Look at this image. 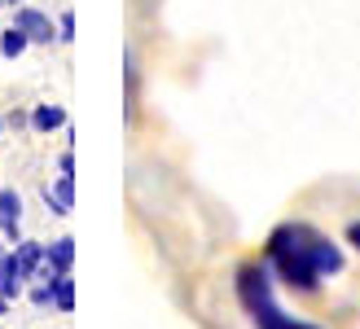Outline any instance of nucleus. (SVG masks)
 Returning a JSON list of instances; mask_svg holds the SVG:
<instances>
[{
	"label": "nucleus",
	"mask_w": 360,
	"mask_h": 329,
	"mask_svg": "<svg viewBox=\"0 0 360 329\" xmlns=\"http://www.w3.org/2000/svg\"><path fill=\"white\" fill-rule=\"evenodd\" d=\"M264 259L285 285L299 290V295H316L321 281L338 277L343 264H347L343 250H338L321 228L303 224V219H285V224H277L273 233H268Z\"/></svg>",
	"instance_id": "obj_1"
},
{
	"label": "nucleus",
	"mask_w": 360,
	"mask_h": 329,
	"mask_svg": "<svg viewBox=\"0 0 360 329\" xmlns=\"http://www.w3.org/2000/svg\"><path fill=\"white\" fill-rule=\"evenodd\" d=\"M238 303L246 307V316H250V325H255V329H321L312 321L290 316L277 303L273 277H268V264H259V259H250V264L238 268Z\"/></svg>",
	"instance_id": "obj_2"
},
{
	"label": "nucleus",
	"mask_w": 360,
	"mask_h": 329,
	"mask_svg": "<svg viewBox=\"0 0 360 329\" xmlns=\"http://www.w3.org/2000/svg\"><path fill=\"white\" fill-rule=\"evenodd\" d=\"M13 27H22L31 44H53V40H58V27H53V18L40 13V9H27V5L13 9Z\"/></svg>",
	"instance_id": "obj_3"
},
{
	"label": "nucleus",
	"mask_w": 360,
	"mask_h": 329,
	"mask_svg": "<svg viewBox=\"0 0 360 329\" xmlns=\"http://www.w3.org/2000/svg\"><path fill=\"white\" fill-rule=\"evenodd\" d=\"M0 233L13 246L22 242V198H18V189H0Z\"/></svg>",
	"instance_id": "obj_4"
},
{
	"label": "nucleus",
	"mask_w": 360,
	"mask_h": 329,
	"mask_svg": "<svg viewBox=\"0 0 360 329\" xmlns=\"http://www.w3.org/2000/svg\"><path fill=\"white\" fill-rule=\"evenodd\" d=\"M27 290V277H22V264H18V254L13 250H5L0 254V299H18Z\"/></svg>",
	"instance_id": "obj_5"
},
{
	"label": "nucleus",
	"mask_w": 360,
	"mask_h": 329,
	"mask_svg": "<svg viewBox=\"0 0 360 329\" xmlns=\"http://www.w3.org/2000/svg\"><path fill=\"white\" fill-rule=\"evenodd\" d=\"M44 207L53 215H70V207H75V176H58L53 185H44Z\"/></svg>",
	"instance_id": "obj_6"
},
{
	"label": "nucleus",
	"mask_w": 360,
	"mask_h": 329,
	"mask_svg": "<svg viewBox=\"0 0 360 329\" xmlns=\"http://www.w3.org/2000/svg\"><path fill=\"white\" fill-rule=\"evenodd\" d=\"M44 242H18L13 246V254H18V264H22V277L27 281H35V277H40V268H44Z\"/></svg>",
	"instance_id": "obj_7"
},
{
	"label": "nucleus",
	"mask_w": 360,
	"mask_h": 329,
	"mask_svg": "<svg viewBox=\"0 0 360 329\" xmlns=\"http://www.w3.org/2000/svg\"><path fill=\"white\" fill-rule=\"evenodd\" d=\"M27 123L35 127V132H58V127H66V110L62 105H49V101H40L27 115Z\"/></svg>",
	"instance_id": "obj_8"
},
{
	"label": "nucleus",
	"mask_w": 360,
	"mask_h": 329,
	"mask_svg": "<svg viewBox=\"0 0 360 329\" xmlns=\"http://www.w3.org/2000/svg\"><path fill=\"white\" fill-rule=\"evenodd\" d=\"M27 49H31V40H27V31H22V27H13V22H9L5 31H0V58H9V62H13V58H22Z\"/></svg>",
	"instance_id": "obj_9"
},
{
	"label": "nucleus",
	"mask_w": 360,
	"mask_h": 329,
	"mask_svg": "<svg viewBox=\"0 0 360 329\" xmlns=\"http://www.w3.org/2000/svg\"><path fill=\"white\" fill-rule=\"evenodd\" d=\"M53 307L58 312H75V281H70V272L53 277Z\"/></svg>",
	"instance_id": "obj_10"
},
{
	"label": "nucleus",
	"mask_w": 360,
	"mask_h": 329,
	"mask_svg": "<svg viewBox=\"0 0 360 329\" xmlns=\"http://www.w3.org/2000/svg\"><path fill=\"white\" fill-rule=\"evenodd\" d=\"M31 303L35 307H53V281H35L31 285Z\"/></svg>",
	"instance_id": "obj_11"
},
{
	"label": "nucleus",
	"mask_w": 360,
	"mask_h": 329,
	"mask_svg": "<svg viewBox=\"0 0 360 329\" xmlns=\"http://www.w3.org/2000/svg\"><path fill=\"white\" fill-rule=\"evenodd\" d=\"M58 40H75V13H70V9L58 18Z\"/></svg>",
	"instance_id": "obj_12"
},
{
	"label": "nucleus",
	"mask_w": 360,
	"mask_h": 329,
	"mask_svg": "<svg viewBox=\"0 0 360 329\" xmlns=\"http://www.w3.org/2000/svg\"><path fill=\"white\" fill-rule=\"evenodd\" d=\"M58 172H62V176H75V154H70V150L58 158Z\"/></svg>",
	"instance_id": "obj_13"
},
{
	"label": "nucleus",
	"mask_w": 360,
	"mask_h": 329,
	"mask_svg": "<svg viewBox=\"0 0 360 329\" xmlns=\"http://www.w3.org/2000/svg\"><path fill=\"white\" fill-rule=\"evenodd\" d=\"M347 242L360 250V219H352V224H347Z\"/></svg>",
	"instance_id": "obj_14"
},
{
	"label": "nucleus",
	"mask_w": 360,
	"mask_h": 329,
	"mask_svg": "<svg viewBox=\"0 0 360 329\" xmlns=\"http://www.w3.org/2000/svg\"><path fill=\"white\" fill-rule=\"evenodd\" d=\"M9 312V299H0V316H5Z\"/></svg>",
	"instance_id": "obj_15"
},
{
	"label": "nucleus",
	"mask_w": 360,
	"mask_h": 329,
	"mask_svg": "<svg viewBox=\"0 0 360 329\" xmlns=\"http://www.w3.org/2000/svg\"><path fill=\"white\" fill-rule=\"evenodd\" d=\"M5 5H13V9H18V5H27V0H5Z\"/></svg>",
	"instance_id": "obj_16"
},
{
	"label": "nucleus",
	"mask_w": 360,
	"mask_h": 329,
	"mask_svg": "<svg viewBox=\"0 0 360 329\" xmlns=\"http://www.w3.org/2000/svg\"><path fill=\"white\" fill-rule=\"evenodd\" d=\"M0 132H5V119H0Z\"/></svg>",
	"instance_id": "obj_17"
},
{
	"label": "nucleus",
	"mask_w": 360,
	"mask_h": 329,
	"mask_svg": "<svg viewBox=\"0 0 360 329\" xmlns=\"http://www.w3.org/2000/svg\"><path fill=\"white\" fill-rule=\"evenodd\" d=\"M0 254H5V246H0Z\"/></svg>",
	"instance_id": "obj_18"
}]
</instances>
